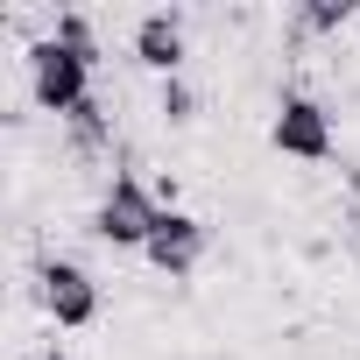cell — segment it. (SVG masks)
Masks as SVG:
<instances>
[{
    "label": "cell",
    "mask_w": 360,
    "mask_h": 360,
    "mask_svg": "<svg viewBox=\"0 0 360 360\" xmlns=\"http://www.w3.org/2000/svg\"><path fill=\"white\" fill-rule=\"evenodd\" d=\"M162 113H169V120H191V92L169 85V92H162Z\"/></svg>",
    "instance_id": "7"
},
{
    "label": "cell",
    "mask_w": 360,
    "mask_h": 360,
    "mask_svg": "<svg viewBox=\"0 0 360 360\" xmlns=\"http://www.w3.org/2000/svg\"><path fill=\"white\" fill-rule=\"evenodd\" d=\"M92 57H99L92 29L78 15H64L57 36H43L29 50V92H36V106L57 113V120H78L92 106Z\"/></svg>",
    "instance_id": "1"
},
{
    "label": "cell",
    "mask_w": 360,
    "mask_h": 360,
    "mask_svg": "<svg viewBox=\"0 0 360 360\" xmlns=\"http://www.w3.org/2000/svg\"><path fill=\"white\" fill-rule=\"evenodd\" d=\"M205 240H212L205 219H191V212H176V205H169L162 226H155V240L141 248V262H148L155 276H191V269L205 262Z\"/></svg>",
    "instance_id": "5"
},
{
    "label": "cell",
    "mask_w": 360,
    "mask_h": 360,
    "mask_svg": "<svg viewBox=\"0 0 360 360\" xmlns=\"http://www.w3.org/2000/svg\"><path fill=\"white\" fill-rule=\"evenodd\" d=\"M43 311L57 318V332H85L99 318V283L78 262H43Z\"/></svg>",
    "instance_id": "4"
},
{
    "label": "cell",
    "mask_w": 360,
    "mask_h": 360,
    "mask_svg": "<svg viewBox=\"0 0 360 360\" xmlns=\"http://www.w3.org/2000/svg\"><path fill=\"white\" fill-rule=\"evenodd\" d=\"M162 198L141 184V176H113V184H106V198H99V212H92V233L106 240V248H148L155 240V226H162Z\"/></svg>",
    "instance_id": "2"
},
{
    "label": "cell",
    "mask_w": 360,
    "mask_h": 360,
    "mask_svg": "<svg viewBox=\"0 0 360 360\" xmlns=\"http://www.w3.org/2000/svg\"><path fill=\"white\" fill-rule=\"evenodd\" d=\"M36 360H64V346H43V353H36Z\"/></svg>",
    "instance_id": "8"
},
{
    "label": "cell",
    "mask_w": 360,
    "mask_h": 360,
    "mask_svg": "<svg viewBox=\"0 0 360 360\" xmlns=\"http://www.w3.org/2000/svg\"><path fill=\"white\" fill-rule=\"evenodd\" d=\"M269 141H276V155L325 162V155H332V120H325V106H318V99L290 92V99L276 106V120H269Z\"/></svg>",
    "instance_id": "3"
},
{
    "label": "cell",
    "mask_w": 360,
    "mask_h": 360,
    "mask_svg": "<svg viewBox=\"0 0 360 360\" xmlns=\"http://www.w3.org/2000/svg\"><path fill=\"white\" fill-rule=\"evenodd\" d=\"M134 57H141L148 71L176 78V71H184V22H176V15H141V29H134Z\"/></svg>",
    "instance_id": "6"
}]
</instances>
